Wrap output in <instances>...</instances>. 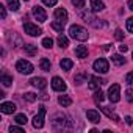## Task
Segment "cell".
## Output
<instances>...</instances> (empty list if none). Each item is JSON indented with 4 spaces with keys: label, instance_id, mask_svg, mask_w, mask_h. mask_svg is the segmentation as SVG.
Here are the masks:
<instances>
[{
    "label": "cell",
    "instance_id": "1",
    "mask_svg": "<svg viewBox=\"0 0 133 133\" xmlns=\"http://www.w3.org/2000/svg\"><path fill=\"white\" fill-rule=\"evenodd\" d=\"M69 35H71V38H74V39H77V41H86L88 39V30H85L83 27H80V25H71V28H69Z\"/></svg>",
    "mask_w": 133,
    "mask_h": 133
},
{
    "label": "cell",
    "instance_id": "2",
    "mask_svg": "<svg viewBox=\"0 0 133 133\" xmlns=\"http://www.w3.org/2000/svg\"><path fill=\"white\" fill-rule=\"evenodd\" d=\"M92 68H94V71L99 72V74H107V72L110 71V64H108V61H107L105 58H99V59L94 61Z\"/></svg>",
    "mask_w": 133,
    "mask_h": 133
},
{
    "label": "cell",
    "instance_id": "3",
    "mask_svg": "<svg viewBox=\"0 0 133 133\" xmlns=\"http://www.w3.org/2000/svg\"><path fill=\"white\" fill-rule=\"evenodd\" d=\"M16 69H17L21 74L28 75V74L33 72V64H31L30 61H27V59H19V61L16 63Z\"/></svg>",
    "mask_w": 133,
    "mask_h": 133
},
{
    "label": "cell",
    "instance_id": "4",
    "mask_svg": "<svg viewBox=\"0 0 133 133\" xmlns=\"http://www.w3.org/2000/svg\"><path fill=\"white\" fill-rule=\"evenodd\" d=\"M108 99L113 102V103H116V102H119V99H121V86L119 85H111L110 86V89H108Z\"/></svg>",
    "mask_w": 133,
    "mask_h": 133
},
{
    "label": "cell",
    "instance_id": "5",
    "mask_svg": "<svg viewBox=\"0 0 133 133\" xmlns=\"http://www.w3.org/2000/svg\"><path fill=\"white\" fill-rule=\"evenodd\" d=\"M24 30H25V33L30 35V36H39V35L42 33V30H41L38 25L31 24V22H25V24H24Z\"/></svg>",
    "mask_w": 133,
    "mask_h": 133
},
{
    "label": "cell",
    "instance_id": "6",
    "mask_svg": "<svg viewBox=\"0 0 133 133\" xmlns=\"http://www.w3.org/2000/svg\"><path fill=\"white\" fill-rule=\"evenodd\" d=\"M44 117H45V108L41 107V108H39V113L33 117V122H31L33 127H35V128H41V127L44 125Z\"/></svg>",
    "mask_w": 133,
    "mask_h": 133
},
{
    "label": "cell",
    "instance_id": "7",
    "mask_svg": "<svg viewBox=\"0 0 133 133\" xmlns=\"http://www.w3.org/2000/svg\"><path fill=\"white\" fill-rule=\"evenodd\" d=\"M31 14L35 16V19L38 21V22H45L47 21V14H45V11H44V8H41V6H33V10H31Z\"/></svg>",
    "mask_w": 133,
    "mask_h": 133
},
{
    "label": "cell",
    "instance_id": "8",
    "mask_svg": "<svg viewBox=\"0 0 133 133\" xmlns=\"http://www.w3.org/2000/svg\"><path fill=\"white\" fill-rule=\"evenodd\" d=\"M52 88H53V91L63 92V91H66V83H64L63 78H59V77H53V78H52Z\"/></svg>",
    "mask_w": 133,
    "mask_h": 133
},
{
    "label": "cell",
    "instance_id": "9",
    "mask_svg": "<svg viewBox=\"0 0 133 133\" xmlns=\"http://www.w3.org/2000/svg\"><path fill=\"white\" fill-rule=\"evenodd\" d=\"M16 103H13V102H3L2 105H0V111H2L3 114H13L14 111H16Z\"/></svg>",
    "mask_w": 133,
    "mask_h": 133
},
{
    "label": "cell",
    "instance_id": "10",
    "mask_svg": "<svg viewBox=\"0 0 133 133\" xmlns=\"http://www.w3.org/2000/svg\"><path fill=\"white\" fill-rule=\"evenodd\" d=\"M30 83H31L35 88H38V89H44V88L47 86V80L42 78V77H35V78L30 80Z\"/></svg>",
    "mask_w": 133,
    "mask_h": 133
},
{
    "label": "cell",
    "instance_id": "11",
    "mask_svg": "<svg viewBox=\"0 0 133 133\" xmlns=\"http://www.w3.org/2000/svg\"><path fill=\"white\" fill-rule=\"evenodd\" d=\"M102 85H103V80L102 78H99V77H89V89L97 91Z\"/></svg>",
    "mask_w": 133,
    "mask_h": 133
},
{
    "label": "cell",
    "instance_id": "12",
    "mask_svg": "<svg viewBox=\"0 0 133 133\" xmlns=\"http://www.w3.org/2000/svg\"><path fill=\"white\" fill-rule=\"evenodd\" d=\"M86 116H88V119H89L92 124H99V122H100V114H99L96 110H88V111H86Z\"/></svg>",
    "mask_w": 133,
    "mask_h": 133
},
{
    "label": "cell",
    "instance_id": "13",
    "mask_svg": "<svg viewBox=\"0 0 133 133\" xmlns=\"http://www.w3.org/2000/svg\"><path fill=\"white\" fill-rule=\"evenodd\" d=\"M53 127H55L56 130H64V128H66V121H64V117L56 116L55 121H53Z\"/></svg>",
    "mask_w": 133,
    "mask_h": 133
},
{
    "label": "cell",
    "instance_id": "14",
    "mask_svg": "<svg viewBox=\"0 0 133 133\" xmlns=\"http://www.w3.org/2000/svg\"><path fill=\"white\" fill-rule=\"evenodd\" d=\"M105 8V3L100 2V0H91V11L97 13V11H102Z\"/></svg>",
    "mask_w": 133,
    "mask_h": 133
},
{
    "label": "cell",
    "instance_id": "15",
    "mask_svg": "<svg viewBox=\"0 0 133 133\" xmlns=\"http://www.w3.org/2000/svg\"><path fill=\"white\" fill-rule=\"evenodd\" d=\"M59 66H61L63 71H71L72 66H74V63H72V59H69V58H63V59L59 61Z\"/></svg>",
    "mask_w": 133,
    "mask_h": 133
},
{
    "label": "cell",
    "instance_id": "16",
    "mask_svg": "<svg viewBox=\"0 0 133 133\" xmlns=\"http://www.w3.org/2000/svg\"><path fill=\"white\" fill-rule=\"evenodd\" d=\"M55 17L58 21H68V11L64 8H56L55 10Z\"/></svg>",
    "mask_w": 133,
    "mask_h": 133
},
{
    "label": "cell",
    "instance_id": "17",
    "mask_svg": "<svg viewBox=\"0 0 133 133\" xmlns=\"http://www.w3.org/2000/svg\"><path fill=\"white\" fill-rule=\"evenodd\" d=\"M102 111H103L110 119H114L116 122H119V116H117L114 111H111V108H110V107H102Z\"/></svg>",
    "mask_w": 133,
    "mask_h": 133
},
{
    "label": "cell",
    "instance_id": "18",
    "mask_svg": "<svg viewBox=\"0 0 133 133\" xmlns=\"http://www.w3.org/2000/svg\"><path fill=\"white\" fill-rule=\"evenodd\" d=\"M58 103L63 105V107H69V105H72V99L69 96H59L58 97Z\"/></svg>",
    "mask_w": 133,
    "mask_h": 133
},
{
    "label": "cell",
    "instance_id": "19",
    "mask_svg": "<svg viewBox=\"0 0 133 133\" xmlns=\"http://www.w3.org/2000/svg\"><path fill=\"white\" fill-rule=\"evenodd\" d=\"M75 55H77L78 58H86V56H88V49H86L85 45H78V47L75 49Z\"/></svg>",
    "mask_w": 133,
    "mask_h": 133
},
{
    "label": "cell",
    "instance_id": "20",
    "mask_svg": "<svg viewBox=\"0 0 133 133\" xmlns=\"http://www.w3.org/2000/svg\"><path fill=\"white\" fill-rule=\"evenodd\" d=\"M39 66H41V69H42V71H50L52 63H50V59H49V58H41Z\"/></svg>",
    "mask_w": 133,
    "mask_h": 133
},
{
    "label": "cell",
    "instance_id": "21",
    "mask_svg": "<svg viewBox=\"0 0 133 133\" xmlns=\"http://www.w3.org/2000/svg\"><path fill=\"white\" fill-rule=\"evenodd\" d=\"M56 41H58V45H59L61 49H66V47H68V45H69V39H68V38H66L64 35H59Z\"/></svg>",
    "mask_w": 133,
    "mask_h": 133
},
{
    "label": "cell",
    "instance_id": "22",
    "mask_svg": "<svg viewBox=\"0 0 133 133\" xmlns=\"http://www.w3.org/2000/svg\"><path fill=\"white\" fill-rule=\"evenodd\" d=\"M64 24H66V21H55V22H52V28L53 30H56V31H63L64 30Z\"/></svg>",
    "mask_w": 133,
    "mask_h": 133
},
{
    "label": "cell",
    "instance_id": "23",
    "mask_svg": "<svg viewBox=\"0 0 133 133\" xmlns=\"http://www.w3.org/2000/svg\"><path fill=\"white\" fill-rule=\"evenodd\" d=\"M111 61H113L116 66H122V64H125V58H124L122 55H119V53H117V55H113V56H111Z\"/></svg>",
    "mask_w": 133,
    "mask_h": 133
},
{
    "label": "cell",
    "instance_id": "24",
    "mask_svg": "<svg viewBox=\"0 0 133 133\" xmlns=\"http://www.w3.org/2000/svg\"><path fill=\"white\" fill-rule=\"evenodd\" d=\"M0 82L3 83V86H10V85L13 83V77H10L6 72H3V74H2V77H0Z\"/></svg>",
    "mask_w": 133,
    "mask_h": 133
},
{
    "label": "cell",
    "instance_id": "25",
    "mask_svg": "<svg viewBox=\"0 0 133 133\" xmlns=\"http://www.w3.org/2000/svg\"><path fill=\"white\" fill-rule=\"evenodd\" d=\"M8 8L11 10V11H17L19 8H21V5H19V0H8Z\"/></svg>",
    "mask_w": 133,
    "mask_h": 133
},
{
    "label": "cell",
    "instance_id": "26",
    "mask_svg": "<svg viewBox=\"0 0 133 133\" xmlns=\"http://www.w3.org/2000/svg\"><path fill=\"white\" fill-rule=\"evenodd\" d=\"M14 121H16V124H19V125H25L27 124V116L24 114V113H21V114H17L16 117H14Z\"/></svg>",
    "mask_w": 133,
    "mask_h": 133
},
{
    "label": "cell",
    "instance_id": "27",
    "mask_svg": "<svg viewBox=\"0 0 133 133\" xmlns=\"http://www.w3.org/2000/svg\"><path fill=\"white\" fill-rule=\"evenodd\" d=\"M25 53H28V55H36L38 53V49H36V45H33V44H28V45H25Z\"/></svg>",
    "mask_w": 133,
    "mask_h": 133
},
{
    "label": "cell",
    "instance_id": "28",
    "mask_svg": "<svg viewBox=\"0 0 133 133\" xmlns=\"http://www.w3.org/2000/svg\"><path fill=\"white\" fill-rule=\"evenodd\" d=\"M103 99H105V94H103L100 89H97V91L94 92V100H96L97 103H100V102H103Z\"/></svg>",
    "mask_w": 133,
    "mask_h": 133
},
{
    "label": "cell",
    "instance_id": "29",
    "mask_svg": "<svg viewBox=\"0 0 133 133\" xmlns=\"http://www.w3.org/2000/svg\"><path fill=\"white\" fill-rule=\"evenodd\" d=\"M52 45H53V39H52V38H44V39H42V47L50 49Z\"/></svg>",
    "mask_w": 133,
    "mask_h": 133
},
{
    "label": "cell",
    "instance_id": "30",
    "mask_svg": "<svg viewBox=\"0 0 133 133\" xmlns=\"http://www.w3.org/2000/svg\"><path fill=\"white\" fill-rule=\"evenodd\" d=\"M24 99H25L27 102H35L38 97H36V94H35V92H27V94L24 96Z\"/></svg>",
    "mask_w": 133,
    "mask_h": 133
},
{
    "label": "cell",
    "instance_id": "31",
    "mask_svg": "<svg viewBox=\"0 0 133 133\" xmlns=\"http://www.w3.org/2000/svg\"><path fill=\"white\" fill-rule=\"evenodd\" d=\"M85 78H86V74H78V75H75V78H74V82H75L77 85H82Z\"/></svg>",
    "mask_w": 133,
    "mask_h": 133
},
{
    "label": "cell",
    "instance_id": "32",
    "mask_svg": "<svg viewBox=\"0 0 133 133\" xmlns=\"http://www.w3.org/2000/svg\"><path fill=\"white\" fill-rule=\"evenodd\" d=\"M72 5L75 8H83L85 6V0H72Z\"/></svg>",
    "mask_w": 133,
    "mask_h": 133
},
{
    "label": "cell",
    "instance_id": "33",
    "mask_svg": "<svg viewBox=\"0 0 133 133\" xmlns=\"http://www.w3.org/2000/svg\"><path fill=\"white\" fill-rule=\"evenodd\" d=\"M10 131H11V133H13V131H14V133H24V128H21V127H17V125H11V127H10Z\"/></svg>",
    "mask_w": 133,
    "mask_h": 133
},
{
    "label": "cell",
    "instance_id": "34",
    "mask_svg": "<svg viewBox=\"0 0 133 133\" xmlns=\"http://www.w3.org/2000/svg\"><path fill=\"white\" fill-rule=\"evenodd\" d=\"M114 36H116V39H119V41H121V39H124V31H122L121 28H117V30L114 31Z\"/></svg>",
    "mask_w": 133,
    "mask_h": 133
},
{
    "label": "cell",
    "instance_id": "35",
    "mask_svg": "<svg viewBox=\"0 0 133 133\" xmlns=\"http://www.w3.org/2000/svg\"><path fill=\"white\" fill-rule=\"evenodd\" d=\"M125 99H127L128 102H133V91H131V89H127V91H125Z\"/></svg>",
    "mask_w": 133,
    "mask_h": 133
},
{
    "label": "cell",
    "instance_id": "36",
    "mask_svg": "<svg viewBox=\"0 0 133 133\" xmlns=\"http://www.w3.org/2000/svg\"><path fill=\"white\" fill-rule=\"evenodd\" d=\"M125 80H127V83H128V85H133V71H131V72H128V74L125 75Z\"/></svg>",
    "mask_w": 133,
    "mask_h": 133
},
{
    "label": "cell",
    "instance_id": "37",
    "mask_svg": "<svg viewBox=\"0 0 133 133\" xmlns=\"http://www.w3.org/2000/svg\"><path fill=\"white\" fill-rule=\"evenodd\" d=\"M127 30H128L130 33H133V17H130V19L127 21Z\"/></svg>",
    "mask_w": 133,
    "mask_h": 133
},
{
    "label": "cell",
    "instance_id": "38",
    "mask_svg": "<svg viewBox=\"0 0 133 133\" xmlns=\"http://www.w3.org/2000/svg\"><path fill=\"white\" fill-rule=\"evenodd\" d=\"M56 2H58V0H42V3L47 5V6H55Z\"/></svg>",
    "mask_w": 133,
    "mask_h": 133
},
{
    "label": "cell",
    "instance_id": "39",
    "mask_svg": "<svg viewBox=\"0 0 133 133\" xmlns=\"http://www.w3.org/2000/svg\"><path fill=\"white\" fill-rule=\"evenodd\" d=\"M0 14H2V19L6 17V8H5L3 5H0Z\"/></svg>",
    "mask_w": 133,
    "mask_h": 133
},
{
    "label": "cell",
    "instance_id": "40",
    "mask_svg": "<svg viewBox=\"0 0 133 133\" xmlns=\"http://www.w3.org/2000/svg\"><path fill=\"white\" fill-rule=\"evenodd\" d=\"M119 50H121L122 53H125V52L128 50V47H127V45H119Z\"/></svg>",
    "mask_w": 133,
    "mask_h": 133
},
{
    "label": "cell",
    "instance_id": "41",
    "mask_svg": "<svg viewBox=\"0 0 133 133\" xmlns=\"http://www.w3.org/2000/svg\"><path fill=\"white\" fill-rule=\"evenodd\" d=\"M125 121H127V124H128V125H131V124H133V121H131V117H130V116H127V117H125Z\"/></svg>",
    "mask_w": 133,
    "mask_h": 133
},
{
    "label": "cell",
    "instance_id": "42",
    "mask_svg": "<svg viewBox=\"0 0 133 133\" xmlns=\"http://www.w3.org/2000/svg\"><path fill=\"white\" fill-rule=\"evenodd\" d=\"M128 8L133 11V0H130V2H128Z\"/></svg>",
    "mask_w": 133,
    "mask_h": 133
},
{
    "label": "cell",
    "instance_id": "43",
    "mask_svg": "<svg viewBox=\"0 0 133 133\" xmlns=\"http://www.w3.org/2000/svg\"><path fill=\"white\" fill-rule=\"evenodd\" d=\"M25 2H28V0H25Z\"/></svg>",
    "mask_w": 133,
    "mask_h": 133
}]
</instances>
